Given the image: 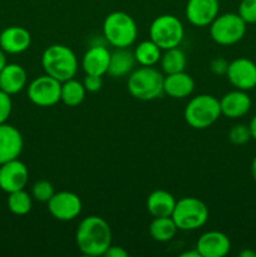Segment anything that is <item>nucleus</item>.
<instances>
[{
  "mask_svg": "<svg viewBox=\"0 0 256 257\" xmlns=\"http://www.w3.org/2000/svg\"><path fill=\"white\" fill-rule=\"evenodd\" d=\"M28 75L24 68L17 63L7 64L0 72V89L13 95L22 92L27 85Z\"/></svg>",
  "mask_w": 256,
  "mask_h": 257,
  "instance_id": "20",
  "label": "nucleus"
},
{
  "mask_svg": "<svg viewBox=\"0 0 256 257\" xmlns=\"http://www.w3.org/2000/svg\"><path fill=\"white\" fill-rule=\"evenodd\" d=\"M48 211L58 221H73L82 212V200L79 196L69 191L55 192L48 201Z\"/></svg>",
  "mask_w": 256,
  "mask_h": 257,
  "instance_id": "10",
  "label": "nucleus"
},
{
  "mask_svg": "<svg viewBox=\"0 0 256 257\" xmlns=\"http://www.w3.org/2000/svg\"><path fill=\"white\" fill-rule=\"evenodd\" d=\"M248 128H250L251 138L256 141V114L253 115L252 119L250 120V124H248Z\"/></svg>",
  "mask_w": 256,
  "mask_h": 257,
  "instance_id": "35",
  "label": "nucleus"
},
{
  "mask_svg": "<svg viewBox=\"0 0 256 257\" xmlns=\"http://www.w3.org/2000/svg\"><path fill=\"white\" fill-rule=\"evenodd\" d=\"M160 63L165 74H173V73L185 72L186 65H187V58H186L183 50L176 47L165 50Z\"/></svg>",
  "mask_w": 256,
  "mask_h": 257,
  "instance_id": "26",
  "label": "nucleus"
},
{
  "mask_svg": "<svg viewBox=\"0 0 256 257\" xmlns=\"http://www.w3.org/2000/svg\"><path fill=\"white\" fill-rule=\"evenodd\" d=\"M24 147L22 133L14 125L0 124V165L19 157Z\"/></svg>",
  "mask_w": 256,
  "mask_h": 257,
  "instance_id": "14",
  "label": "nucleus"
},
{
  "mask_svg": "<svg viewBox=\"0 0 256 257\" xmlns=\"http://www.w3.org/2000/svg\"><path fill=\"white\" fill-rule=\"evenodd\" d=\"M221 114L231 119H237L247 114L251 108V98L241 89L231 90L220 99Z\"/></svg>",
  "mask_w": 256,
  "mask_h": 257,
  "instance_id": "17",
  "label": "nucleus"
},
{
  "mask_svg": "<svg viewBox=\"0 0 256 257\" xmlns=\"http://www.w3.org/2000/svg\"><path fill=\"white\" fill-rule=\"evenodd\" d=\"M237 14L246 24L256 23V0H241Z\"/></svg>",
  "mask_w": 256,
  "mask_h": 257,
  "instance_id": "30",
  "label": "nucleus"
},
{
  "mask_svg": "<svg viewBox=\"0 0 256 257\" xmlns=\"http://www.w3.org/2000/svg\"><path fill=\"white\" fill-rule=\"evenodd\" d=\"M133 54H135L136 62L141 67H155L157 63H160L161 57H162V49L150 39L141 42L136 47Z\"/></svg>",
  "mask_w": 256,
  "mask_h": 257,
  "instance_id": "24",
  "label": "nucleus"
},
{
  "mask_svg": "<svg viewBox=\"0 0 256 257\" xmlns=\"http://www.w3.org/2000/svg\"><path fill=\"white\" fill-rule=\"evenodd\" d=\"M54 193V187L49 181L40 180L33 185L32 197L38 202H48Z\"/></svg>",
  "mask_w": 256,
  "mask_h": 257,
  "instance_id": "28",
  "label": "nucleus"
},
{
  "mask_svg": "<svg viewBox=\"0 0 256 257\" xmlns=\"http://www.w3.org/2000/svg\"><path fill=\"white\" fill-rule=\"evenodd\" d=\"M32 44V35L25 28L13 25L0 33V48L9 54H20Z\"/></svg>",
  "mask_w": 256,
  "mask_h": 257,
  "instance_id": "16",
  "label": "nucleus"
},
{
  "mask_svg": "<svg viewBox=\"0 0 256 257\" xmlns=\"http://www.w3.org/2000/svg\"><path fill=\"white\" fill-rule=\"evenodd\" d=\"M195 90V80L185 72L166 74L163 78V93L175 99L190 97Z\"/></svg>",
  "mask_w": 256,
  "mask_h": 257,
  "instance_id": "19",
  "label": "nucleus"
},
{
  "mask_svg": "<svg viewBox=\"0 0 256 257\" xmlns=\"http://www.w3.org/2000/svg\"><path fill=\"white\" fill-rule=\"evenodd\" d=\"M175 206V197L165 190L153 191L146 201V207L152 217H170L172 216Z\"/></svg>",
  "mask_w": 256,
  "mask_h": 257,
  "instance_id": "21",
  "label": "nucleus"
},
{
  "mask_svg": "<svg viewBox=\"0 0 256 257\" xmlns=\"http://www.w3.org/2000/svg\"><path fill=\"white\" fill-rule=\"evenodd\" d=\"M83 85H84L85 90L89 93H95L100 90L103 85L102 77L99 75H93V74H85L84 79H83Z\"/></svg>",
  "mask_w": 256,
  "mask_h": 257,
  "instance_id": "32",
  "label": "nucleus"
},
{
  "mask_svg": "<svg viewBox=\"0 0 256 257\" xmlns=\"http://www.w3.org/2000/svg\"><path fill=\"white\" fill-rule=\"evenodd\" d=\"M60 88L62 83L59 80L48 74L40 75L28 85V97L38 107H53L60 102Z\"/></svg>",
  "mask_w": 256,
  "mask_h": 257,
  "instance_id": "9",
  "label": "nucleus"
},
{
  "mask_svg": "<svg viewBox=\"0 0 256 257\" xmlns=\"http://www.w3.org/2000/svg\"><path fill=\"white\" fill-rule=\"evenodd\" d=\"M220 12L218 0H188L186 4V18L198 28L210 27Z\"/></svg>",
  "mask_w": 256,
  "mask_h": 257,
  "instance_id": "13",
  "label": "nucleus"
},
{
  "mask_svg": "<svg viewBox=\"0 0 256 257\" xmlns=\"http://www.w3.org/2000/svg\"><path fill=\"white\" fill-rule=\"evenodd\" d=\"M7 205L12 213L17 216H24L30 212L33 207V197L24 190L8 193Z\"/></svg>",
  "mask_w": 256,
  "mask_h": 257,
  "instance_id": "27",
  "label": "nucleus"
},
{
  "mask_svg": "<svg viewBox=\"0 0 256 257\" xmlns=\"http://www.w3.org/2000/svg\"><path fill=\"white\" fill-rule=\"evenodd\" d=\"M110 52L103 45H93L82 58V68L85 74L103 77L107 74L109 67Z\"/></svg>",
  "mask_w": 256,
  "mask_h": 257,
  "instance_id": "18",
  "label": "nucleus"
},
{
  "mask_svg": "<svg viewBox=\"0 0 256 257\" xmlns=\"http://www.w3.org/2000/svg\"><path fill=\"white\" fill-rule=\"evenodd\" d=\"M13 110L12 95L0 89V124L7 123Z\"/></svg>",
  "mask_w": 256,
  "mask_h": 257,
  "instance_id": "31",
  "label": "nucleus"
},
{
  "mask_svg": "<svg viewBox=\"0 0 256 257\" xmlns=\"http://www.w3.org/2000/svg\"><path fill=\"white\" fill-rule=\"evenodd\" d=\"M196 248L201 257H223L231 250V241L221 231H208L198 237Z\"/></svg>",
  "mask_w": 256,
  "mask_h": 257,
  "instance_id": "15",
  "label": "nucleus"
},
{
  "mask_svg": "<svg viewBox=\"0 0 256 257\" xmlns=\"http://www.w3.org/2000/svg\"><path fill=\"white\" fill-rule=\"evenodd\" d=\"M181 257H201L200 252L197 251V248H193V250H190V251H186V252L181 253L180 255Z\"/></svg>",
  "mask_w": 256,
  "mask_h": 257,
  "instance_id": "36",
  "label": "nucleus"
},
{
  "mask_svg": "<svg viewBox=\"0 0 256 257\" xmlns=\"http://www.w3.org/2000/svg\"><path fill=\"white\" fill-rule=\"evenodd\" d=\"M251 175H252L253 181L256 182V156L252 160V163H251Z\"/></svg>",
  "mask_w": 256,
  "mask_h": 257,
  "instance_id": "39",
  "label": "nucleus"
},
{
  "mask_svg": "<svg viewBox=\"0 0 256 257\" xmlns=\"http://www.w3.org/2000/svg\"><path fill=\"white\" fill-rule=\"evenodd\" d=\"M238 256L240 257H256V252L253 250H250V248H245V250H242L240 253H238Z\"/></svg>",
  "mask_w": 256,
  "mask_h": 257,
  "instance_id": "37",
  "label": "nucleus"
},
{
  "mask_svg": "<svg viewBox=\"0 0 256 257\" xmlns=\"http://www.w3.org/2000/svg\"><path fill=\"white\" fill-rule=\"evenodd\" d=\"M84 85L82 82L72 78L62 83L60 88V102L64 103L68 107H78L85 98Z\"/></svg>",
  "mask_w": 256,
  "mask_h": 257,
  "instance_id": "25",
  "label": "nucleus"
},
{
  "mask_svg": "<svg viewBox=\"0 0 256 257\" xmlns=\"http://www.w3.org/2000/svg\"><path fill=\"white\" fill-rule=\"evenodd\" d=\"M183 117L193 130H206L221 117L220 100L211 94L196 95L186 105Z\"/></svg>",
  "mask_w": 256,
  "mask_h": 257,
  "instance_id": "5",
  "label": "nucleus"
},
{
  "mask_svg": "<svg viewBox=\"0 0 256 257\" xmlns=\"http://www.w3.org/2000/svg\"><path fill=\"white\" fill-rule=\"evenodd\" d=\"M246 33V23L236 13L217 15L210 24V35L215 43L223 47L240 42Z\"/></svg>",
  "mask_w": 256,
  "mask_h": 257,
  "instance_id": "8",
  "label": "nucleus"
},
{
  "mask_svg": "<svg viewBox=\"0 0 256 257\" xmlns=\"http://www.w3.org/2000/svg\"><path fill=\"white\" fill-rule=\"evenodd\" d=\"M29 180V171L24 162L15 160L0 165V190L7 193L24 190Z\"/></svg>",
  "mask_w": 256,
  "mask_h": 257,
  "instance_id": "11",
  "label": "nucleus"
},
{
  "mask_svg": "<svg viewBox=\"0 0 256 257\" xmlns=\"http://www.w3.org/2000/svg\"><path fill=\"white\" fill-rule=\"evenodd\" d=\"M208 207L196 197H183L176 201L175 210L171 217L178 230L195 231L202 227L208 220Z\"/></svg>",
  "mask_w": 256,
  "mask_h": 257,
  "instance_id": "6",
  "label": "nucleus"
},
{
  "mask_svg": "<svg viewBox=\"0 0 256 257\" xmlns=\"http://www.w3.org/2000/svg\"><path fill=\"white\" fill-rule=\"evenodd\" d=\"M185 37V29L177 17L163 14L156 18L150 27V39L162 50L180 47Z\"/></svg>",
  "mask_w": 256,
  "mask_h": 257,
  "instance_id": "7",
  "label": "nucleus"
},
{
  "mask_svg": "<svg viewBox=\"0 0 256 257\" xmlns=\"http://www.w3.org/2000/svg\"><path fill=\"white\" fill-rule=\"evenodd\" d=\"M251 140V132L248 125L242 124H236L228 131V141L235 146H242L246 145L248 141Z\"/></svg>",
  "mask_w": 256,
  "mask_h": 257,
  "instance_id": "29",
  "label": "nucleus"
},
{
  "mask_svg": "<svg viewBox=\"0 0 256 257\" xmlns=\"http://www.w3.org/2000/svg\"><path fill=\"white\" fill-rule=\"evenodd\" d=\"M226 77L236 89L247 92L256 87V64L247 58H237L228 63Z\"/></svg>",
  "mask_w": 256,
  "mask_h": 257,
  "instance_id": "12",
  "label": "nucleus"
},
{
  "mask_svg": "<svg viewBox=\"0 0 256 257\" xmlns=\"http://www.w3.org/2000/svg\"><path fill=\"white\" fill-rule=\"evenodd\" d=\"M103 37L114 48H128L136 42L138 27L128 13L113 12L103 22Z\"/></svg>",
  "mask_w": 256,
  "mask_h": 257,
  "instance_id": "3",
  "label": "nucleus"
},
{
  "mask_svg": "<svg viewBox=\"0 0 256 257\" xmlns=\"http://www.w3.org/2000/svg\"><path fill=\"white\" fill-rule=\"evenodd\" d=\"M104 256L107 257H128V252L120 246H112L110 245L108 247V250L105 251Z\"/></svg>",
  "mask_w": 256,
  "mask_h": 257,
  "instance_id": "34",
  "label": "nucleus"
},
{
  "mask_svg": "<svg viewBox=\"0 0 256 257\" xmlns=\"http://www.w3.org/2000/svg\"><path fill=\"white\" fill-rule=\"evenodd\" d=\"M136 63L137 62H136L135 54L128 50V48H115L114 52L110 53L107 74L112 78H122L130 75L133 72Z\"/></svg>",
  "mask_w": 256,
  "mask_h": 257,
  "instance_id": "22",
  "label": "nucleus"
},
{
  "mask_svg": "<svg viewBox=\"0 0 256 257\" xmlns=\"http://www.w3.org/2000/svg\"><path fill=\"white\" fill-rule=\"evenodd\" d=\"M42 67L45 74L63 83L77 74V55L67 45L53 44L43 52Z\"/></svg>",
  "mask_w": 256,
  "mask_h": 257,
  "instance_id": "2",
  "label": "nucleus"
},
{
  "mask_svg": "<svg viewBox=\"0 0 256 257\" xmlns=\"http://www.w3.org/2000/svg\"><path fill=\"white\" fill-rule=\"evenodd\" d=\"M150 235L157 242H168L175 237L177 232V226L171 217H153L150 227Z\"/></svg>",
  "mask_w": 256,
  "mask_h": 257,
  "instance_id": "23",
  "label": "nucleus"
},
{
  "mask_svg": "<svg viewBox=\"0 0 256 257\" xmlns=\"http://www.w3.org/2000/svg\"><path fill=\"white\" fill-rule=\"evenodd\" d=\"M75 242L85 256H104L112 245V230L107 221L99 216H88L78 225Z\"/></svg>",
  "mask_w": 256,
  "mask_h": 257,
  "instance_id": "1",
  "label": "nucleus"
},
{
  "mask_svg": "<svg viewBox=\"0 0 256 257\" xmlns=\"http://www.w3.org/2000/svg\"><path fill=\"white\" fill-rule=\"evenodd\" d=\"M7 64L8 63H7V57H5V52L0 48V72H2L3 68H4Z\"/></svg>",
  "mask_w": 256,
  "mask_h": 257,
  "instance_id": "38",
  "label": "nucleus"
},
{
  "mask_svg": "<svg viewBox=\"0 0 256 257\" xmlns=\"http://www.w3.org/2000/svg\"><path fill=\"white\" fill-rule=\"evenodd\" d=\"M228 68V62L225 58L217 57L211 62L210 69L215 75H226Z\"/></svg>",
  "mask_w": 256,
  "mask_h": 257,
  "instance_id": "33",
  "label": "nucleus"
},
{
  "mask_svg": "<svg viewBox=\"0 0 256 257\" xmlns=\"http://www.w3.org/2000/svg\"><path fill=\"white\" fill-rule=\"evenodd\" d=\"M163 75L155 67H141L128 75L127 89L138 100H153L163 94Z\"/></svg>",
  "mask_w": 256,
  "mask_h": 257,
  "instance_id": "4",
  "label": "nucleus"
}]
</instances>
